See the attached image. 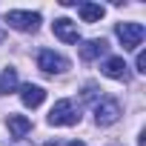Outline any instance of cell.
<instances>
[{"mask_svg": "<svg viewBox=\"0 0 146 146\" xmlns=\"http://www.w3.org/2000/svg\"><path fill=\"white\" fill-rule=\"evenodd\" d=\"M49 123L52 126H75V123H80V112H78V106L72 103V100H57L54 106H52V112H49Z\"/></svg>", "mask_w": 146, "mask_h": 146, "instance_id": "1", "label": "cell"}, {"mask_svg": "<svg viewBox=\"0 0 146 146\" xmlns=\"http://www.w3.org/2000/svg\"><path fill=\"white\" fill-rule=\"evenodd\" d=\"M37 69L46 72V75H63V72L69 69V57L52 52V49H40L37 52Z\"/></svg>", "mask_w": 146, "mask_h": 146, "instance_id": "2", "label": "cell"}, {"mask_svg": "<svg viewBox=\"0 0 146 146\" xmlns=\"http://www.w3.org/2000/svg\"><path fill=\"white\" fill-rule=\"evenodd\" d=\"M6 23L17 32H37L40 26V15L37 12H20V9H12L6 12Z\"/></svg>", "mask_w": 146, "mask_h": 146, "instance_id": "3", "label": "cell"}, {"mask_svg": "<svg viewBox=\"0 0 146 146\" xmlns=\"http://www.w3.org/2000/svg\"><path fill=\"white\" fill-rule=\"evenodd\" d=\"M117 37H120V43H123V49H137L140 43H143V37H146V29H143V23H117Z\"/></svg>", "mask_w": 146, "mask_h": 146, "instance_id": "4", "label": "cell"}, {"mask_svg": "<svg viewBox=\"0 0 146 146\" xmlns=\"http://www.w3.org/2000/svg\"><path fill=\"white\" fill-rule=\"evenodd\" d=\"M120 117V103L115 98H100V103H95V120L98 126H112Z\"/></svg>", "mask_w": 146, "mask_h": 146, "instance_id": "5", "label": "cell"}, {"mask_svg": "<svg viewBox=\"0 0 146 146\" xmlns=\"http://www.w3.org/2000/svg\"><path fill=\"white\" fill-rule=\"evenodd\" d=\"M52 32H54V37L63 40V43H78V40H80L78 23H75V20H69V17H57V20L52 23Z\"/></svg>", "mask_w": 146, "mask_h": 146, "instance_id": "6", "label": "cell"}, {"mask_svg": "<svg viewBox=\"0 0 146 146\" xmlns=\"http://www.w3.org/2000/svg\"><path fill=\"white\" fill-rule=\"evenodd\" d=\"M100 72H103L106 78H112V80H123V83L132 78V75H129V66H126L123 57H109V60L100 66Z\"/></svg>", "mask_w": 146, "mask_h": 146, "instance_id": "7", "label": "cell"}, {"mask_svg": "<svg viewBox=\"0 0 146 146\" xmlns=\"http://www.w3.org/2000/svg\"><path fill=\"white\" fill-rule=\"evenodd\" d=\"M20 100H23V106L37 109V106L46 100V89H40V86H35V83H26V86H20Z\"/></svg>", "mask_w": 146, "mask_h": 146, "instance_id": "8", "label": "cell"}, {"mask_svg": "<svg viewBox=\"0 0 146 146\" xmlns=\"http://www.w3.org/2000/svg\"><path fill=\"white\" fill-rule=\"evenodd\" d=\"M9 132H12V137L15 140H23L29 132H32V120L29 117H23V115H9Z\"/></svg>", "mask_w": 146, "mask_h": 146, "instance_id": "9", "label": "cell"}, {"mask_svg": "<svg viewBox=\"0 0 146 146\" xmlns=\"http://www.w3.org/2000/svg\"><path fill=\"white\" fill-rule=\"evenodd\" d=\"M106 49H109V43H106L103 37H95V40H86V43L80 46V57H83V60H95V57L106 54Z\"/></svg>", "mask_w": 146, "mask_h": 146, "instance_id": "10", "label": "cell"}, {"mask_svg": "<svg viewBox=\"0 0 146 146\" xmlns=\"http://www.w3.org/2000/svg\"><path fill=\"white\" fill-rule=\"evenodd\" d=\"M78 15L83 17V23H95L106 15V9L100 3H78Z\"/></svg>", "mask_w": 146, "mask_h": 146, "instance_id": "11", "label": "cell"}, {"mask_svg": "<svg viewBox=\"0 0 146 146\" xmlns=\"http://www.w3.org/2000/svg\"><path fill=\"white\" fill-rule=\"evenodd\" d=\"M17 89V69L6 66L3 72H0V95H9Z\"/></svg>", "mask_w": 146, "mask_h": 146, "instance_id": "12", "label": "cell"}, {"mask_svg": "<svg viewBox=\"0 0 146 146\" xmlns=\"http://www.w3.org/2000/svg\"><path fill=\"white\" fill-rule=\"evenodd\" d=\"M135 66H137V72H140V75H146V52H137V60H135Z\"/></svg>", "mask_w": 146, "mask_h": 146, "instance_id": "13", "label": "cell"}, {"mask_svg": "<svg viewBox=\"0 0 146 146\" xmlns=\"http://www.w3.org/2000/svg\"><path fill=\"white\" fill-rule=\"evenodd\" d=\"M63 146H86V143H80V140H69V143H63Z\"/></svg>", "mask_w": 146, "mask_h": 146, "instance_id": "14", "label": "cell"}, {"mask_svg": "<svg viewBox=\"0 0 146 146\" xmlns=\"http://www.w3.org/2000/svg\"><path fill=\"white\" fill-rule=\"evenodd\" d=\"M46 146H63V143H57V140H49V143H46Z\"/></svg>", "mask_w": 146, "mask_h": 146, "instance_id": "15", "label": "cell"}]
</instances>
